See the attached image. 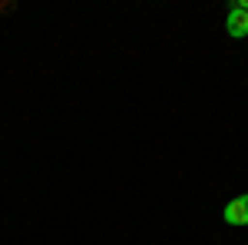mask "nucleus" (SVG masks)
I'll list each match as a JSON object with an SVG mask.
<instances>
[{
	"label": "nucleus",
	"mask_w": 248,
	"mask_h": 245,
	"mask_svg": "<svg viewBox=\"0 0 248 245\" xmlns=\"http://www.w3.org/2000/svg\"><path fill=\"white\" fill-rule=\"evenodd\" d=\"M222 219H225V226H248V192H242V196H235L232 202H225V209H222Z\"/></svg>",
	"instance_id": "f257e3e1"
},
{
	"label": "nucleus",
	"mask_w": 248,
	"mask_h": 245,
	"mask_svg": "<svg viewBox=\"0 0 248 245\" xmlns=\"http://www.w3.org/2000/svg\"><path fill=\"white\" fill-rule=\"evenodd\" d=\"M225 30H229V37H235V40L248 37V14H245V10H238L235 3H232L229 14H225Z\"/></svg>",
	"instance_id": "f03ea898"
},
{
	"label": "nucleus",
	"mask_w": 248,
	"mask_h": 245,
	"mask_svg": "<svg viewBox=\"0 0 248 245\" xmlns=\"http://www.w3.org/2000/svg\"><path fill=\"white\" fill-rule=\"evenodd\" d=\"M235 7H238V10H245V14H248V0H238Z\"/></svg>",
	"instance_id": "7ed1b4c3"
}]
</instances>
